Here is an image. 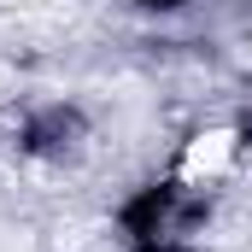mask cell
Returning a JSON list of instances; mask_svg holds the SVG:
<instances>
[{"instance_id":"obj_1","label":"cell","mask_w":252,"mask_h":252,"mask_svg":"<svg viewBox=\"0 0 252 252\" xmlns=\"http://www.w3.org/2000/svg\"><path fill=\"white\" fill-rule=\"evenodd\" d=\"M229 158H235V129H205V135H193L188 153H182V176H223L229 170Z\"/></svg>"}]
</instances>
